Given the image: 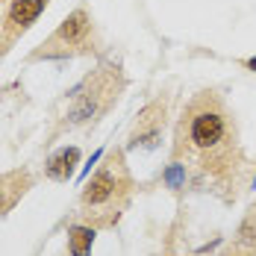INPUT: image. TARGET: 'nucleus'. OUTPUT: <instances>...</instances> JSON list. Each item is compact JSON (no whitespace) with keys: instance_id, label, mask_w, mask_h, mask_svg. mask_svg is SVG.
I'll list each match as a JSON object with an SVG mask.
<instances>
[{"instance_id":"12","label":"nucleus","mask_w":256,"mask_h":256,"mask_svg":"<svg viewBox=\"0 0 256 256\" xmlns=\"http://www.w3.org/2000/svg\"><path fill=\"white\" fill-rule=\"evenodd\" d=\"M100 156H103V150H98V154H92V159H88V165H86V168L80 171V180H86V177H88V171H92V165H98V162H100Z\"/></svg>"},{"instance_id":"11","label":"nucleus","mask_w":256,"mask_h":256,"mask_svg":"<svg viewBox=\"0 0 256 256\" xmlns=\"http://www.w3.org/2000/svg\"><path fill=\"white\" fill-rule=\"evenodd\" d=\"M165 182H168L171 188H186V182H188L186 168H182L180 162H171V165H168V171H165Z\"/></svg>"},{"instance_id":"5","label":"nucleus","mask_w":256,"mask_h":256,"mask_svg":"<svg viewBox=\"0 0 256 256\" xmlns=\"http://www.w3.org/2000/svg\"><path fill=\"white\" fill-rule=\"evenodd\" d=\"M168 121V100H150L138 115H136V124L130 130L127 138V150H154L162 142V130Z\"/></svg>"},{"instance_id":"4","label":"nucleus","mask_w":256,"mask_h":256,"mask_svg":"<svg viewBox=\"0 0 256 256\" xmlns=\"http://www.w3.org/2000/svg\"><path fill=\"white\" fill-rule=\"evenodd\" d=\"M88 38H92V18L86 9L71 12L59 30L53 32L48 42L38 44V50L30 53V62H38V59H65V56H74V53H86L88 50Z\"/></svg>"},{"instance_id":"9","label":"nucleus","mask_w":256,"mask_h":256,"mask_svg":"<svg viewBox=\"0 0 256 256\" xmlns=\"http://www.w3.org/2000/svg\"><path fill=\"white\" fill-rule=\"evenodd\" d=\"M98 227L92 224H77L68 230V244H71V256H88L92 254V244H94V236Z\"/></svg>"},{"instance_id":"13","label":"nucleus","mask_w":256,"mask_h":256,"mask_svg":"<svg viewBox=\"0 0 256 256\" xmlns=\"http://www.w3.org/2000/svg\"><path fill=\"white\" fill-rule=\"evenodd\" d=\"M244 68H250V71H256V56H254V59H244Z\"/></svg>"},{"instance_id":"15","label":"nucleus","mask_w":256,"mask_h":256,"mask_svg":"<svg viewBox=\"0 0 256 256\" xmlns=\"http://www.w3.org/2000/svg\"><path fill=\"white\" fill-rule=\"evenodd\" d=\"M3 3H6V0H0V6H3Z\"/></svg>"},{"instance_id":"1","label":"nucleus","mask_w":256,"mask_h":256,"mask_svg":"<svg viewBox=\"0 0 256 256\" xmlns=\"http://www.w3.org/2000/svg\"><path fill=\"white\" fill-rule=\"evenodd\" d=\"M171 162H180L198 188L215 192L224 200L238 198L244 154L236 121L218 92H200L186 103L174 130Z\"/></svg>"},{"instance_id":"10","label":"nucleus","mask_w":256,"mask_h":256,"mask_svg":"<svg viewBox=\"0 0 256 256\" xmlns=\"http://www.w3.org/2000/svg\"><path fill=\"white\" fill-rule=\"evenodd\" d=\"M238 248H248V250H256V206L250 209V215H248V221L242 224V230H238V242H236Z\"/></svg>"},{"instance_id":"3","label":"nucleus","mask_w":256,"mask_h":256,"mask_svg":"<svg viewBox=\"0 0 256 256\" xmlns=\"http://www.w3.org/2000/svg\"><path fill=\"white\" fill-rule=\"evenodd\" d=\"M124 92V74L118 65H103L92 71L77 88L68 92V109L62 112L59 130L80 127V124H94L100 115L112 109V103Z\"/></svg>"},{"instance_id":"14","label":"nucleus","mask_w":256,"mask_h":256,"mask_svg":"<svg viewBox=\"0 0 256 256\" xmlns=\"http://www.w3.org/2000/svg\"><path fill=\"white\" fill-rule=\"evenodd\" d=\"M254 186H256V174H254Z\"/></svg>"},{"instance_id":"7","label":"nucleus","mask_w":256,"mask_h":256,"mask_svg":"<svg viewBox=\"0 0 256 256\" xmlns=\"http://www.w3.org/2000/svg\"><path fill=\"white\" fill-rule=\"evenodd\" d=\"M32 186V180L26 171H12L0 177V215H6L12 206L24 198V192Z\"/></svg>"},{"instance_id":"8","label":"nucleus","mask_w":256,"mask_h":256,"mask_svg":"<svg viewBox=\"0 0 256 256\" xmlns=\"http://www.w3.org/2000/svg\"><path fill=\"white\" fill-rule=\"evenodd\" d=\"M80 165V148H59L56 154L48 159V165H44V177L48 180H56V182H65V180H71V174L77 171Z\"/></svg>"},{"instance_id":"6","label":"nucleus","mask_w":256,"mask_h":256,"mask_svg":"<svg viewBox=\"0 0 256 256\" xmlns=\"http://www.w3.org/2000/svg\"><path fill=\"white\" fill-rule=\"evenodd\" d=\"M48 0H6L0 15V50H9L18 36H24L32 21L44 12Z\"/></svg>"},{"instance_id":"2","label":"nucleus","mask_w":256,"mask_h":256,"mask_svg":"<svg viewBox=\"0 0 256 256\" xmlns=\"http://www.w3.org/2000/svg\"><path fill=\"white\" fill-rule=\"evenodd\" d=\"M130 192H132V177L127 171L124 154L115 150L106 156V162L94 171V177L82 186L80 218L88 221L92 227H112L127 209Z\"/></svg>"}]
</instances>
